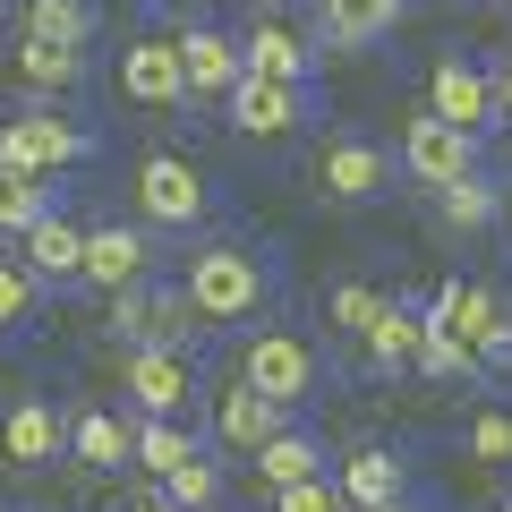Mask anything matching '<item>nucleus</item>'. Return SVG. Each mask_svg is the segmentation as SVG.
<instances>
[{"mask_svg":"<svg viewBox=\"0 0 512 512\" xmlns=\"http://www.w3.org/2000/svg\"><path fill=\"white\" fill-rule=\"evenodd\" d=\"M188 299H197L205 333L214 325H256L265 299H274V274H265L256 248H239V239H205V248L188 256Z\"/></svg>","mask_w":512,"mask_h":512,"instance_id":"nucleus-1","label":"nucleus"},{"mask_svg":"<svg viewBox=\"0 0 512 512\" xmlns=\"http://www.w3.org/2000/svg\"><path fill=\"white\" fill-rule=\"evenodd\" d=\"M111 325H120L128 350H188L205 333L197 299H188V282H128V291H111Z\"/></svg>","mask_w":512,"mask_h":512,"instance_id":"nucleus-2","label":"nucleus"},{"mask_svg":"<svg viewBox=\"0 0 512 512\" xmlns=\"http://www.w3.org/2000/svg\"><path fill=\"white\" fill-rule=\"evenodd\" d=\"M86 154H94V137L77 120H60L52 103H18L0 120V163L26 171V180H60V171H77Z\"/></svg>","mask_w":512,"mask_h":512,"instance_id":"nucleus-3","label":"nucleus"},{"mask_svg":"<svg viewBox=\"0 0 512 512\" xmlns=\"http://www.w3.org/2000/svg\"><path fill=\"white\" fill-rule=\"evenodd\" d=\"M316 376H325V359H316V342L308 333H291V325H256L248 342H239V384H256L265 402H308L316 393Z\"/></svg>","mask_w":512,"mask_h":512,"instance_id":"nucleus-4","label":"nucleus"},{"mask_svg":"<svg viewBox=\"0 0 512 512\" xmlns=\"http://www.w3.org/2000/svg\"><path fill=\"white\" fill-rule=\"evenodd\" d=\"M427 325L461 333V342L478 350V367H512V308H504V291H495V282L453 274V282L436 291V308H427Z\"/></svg>","mask_w":512,"mask_h":512,"instance_id":"nucleus-5","label":"nucleus"},{"mask_svg":"<svg viewBox=\"0 0 512 512\" xmlns=\"http://www.w3.org/2000/svg\"><path fill=\"white\" fill-rule=\"evenodd\" d=\"M137 222H146V231H197L205 222V171L188 163V154H146V163H137Z\"/></svg>","mask_w":512,"mask_h":512,"instance_id":"nucleus-6","label":"nucleus"},{"mask_svg":"<svg viewBox=\"0 0 512 512\" xmlns=\"http://www.w3.org/2000/svg\"><path fill=\"white\" fill-rule=\"evenodd\" d=\"M427 111L436 120H453V128H470V137H487L504 111H495V69L478 52H436V69H427Z\"/></svg>","mask_w":512,"mask_h":512,"instance_id":"nucleus-7","label":"nucleus"},{"mask_svg":"<svg viewBox=\"0 0 512 512\" xmlns=\"http://www.w3.org/2000/svg\"><path fill=\"white\" fill-rule=\"evenodd\" d=\"M120 393L137 402V419H188V402L205 393L188 350H128L120 359Z\"/></svg>","mask_w":512,"mask_h":512,"instance_id":"nucleus-8","label":"nucleus"},{"mask_svg":"<svg viewBox=\"0 0 512 512\" xmlns=\"http://www.w3.org/2000/svg\"><path fill=\"white\" fill-rule=\"evenodd\" d=\"M402 171L419 188H453V180H470V171H478V137H470V128H453V120H436V111H419V120L402 128Z\"/></svg>","mask_w":512,"mask_h":512,"instance_id":"nucleus-9","label":"nucleus"},{"mask_svg":"<svg viewBox=\"0 0 512 512\" xmlns=\"http://www.w3.org/2000/svg\"><path fill=\"white\" fill-rule=\"evenodd\" d=\"M69 461V419L52 410V393H18L0 419V470H52Z\"/></svg>","mask_w":512,"mask_h":512,"instance_id":"nucleus-10","label":"nucleus"},{"mask_svg":"<svg viewBox=\"0 0 512 512\" xmlns=\"http://www.w3.org/2000/svg\"><path fill=\"white\" fill-rule=\"evenodd\" d=\"M154 274V231L146 222H94L86 231V265H77V282L86 291H128V282H146Z\"/></svg>","mask_w":512,"mask_h":512,"instance_id":"nucleus-11","label":"nucleus"},{"mask_svg":"<svg viewBox=\"0 0 512 512\" xmlns=\"http://www.w3.org/2000/svg\"><path fill=\"white\" fill-rule=\"evenodd\" d=\"M316 188H325L333 205H367L393 188V154L376 146V137H325V154H316Z\"/></svg>","mask_w":512,"mask_h":512,"instance_id":"nucleus-12","label":"nucleus"},{"mask_svg":"<svg viewBox=\"0 0 512 512\" xmlns=\"http://www.w3.org/2000/svg\"><path fill=\"white\" fill-rule=\"evenodd\" d=\"M222 111H231V128H239V137H256V146H282V137H299V120H308V86L239 77V86L222 94Z\"/></svg>","mask_w":512,"mask_h":512,"instance_id":"nucleus-13","label":"nucleus"},{"mask_svg":"<svg viewBox=\"0 0 512 512\" xmlns=\"http://www.w3.org/2000/svg\"><path fill=\"white\" fill-rule=\"evenodd\" d=\"M120 94L137 111H171V103H188V77H180V43L171 35H137L120 52Z\"/></svg>","mask_w":512,"mask_h":512,"instance_id":"nucleus-14","label":"nucleus"},{"mask_svg":"<svg viewBox=\"0 0 512 512\" xmlns=\"http://www.w3.org/2000/svg\"><path fill=\"white\" fill-rule=\"evenodd\" d=\"M402 26V0H316V52H367Z\"/></svg>","mask_w":512,"mask_h":512,"instance_id":"nucleus-15","label":"nucleus"},{"mask_svg":"<svg viewBox=\"0 0 512 512\" xmlns=\"http://www.w3.org/2000/svg\"><path fill=\"white\" fill-rule=\"evenodd\" d=\"M171 43H180V77H188V94H205V103H222V94L248 77L239 35H222V26H188V35H171Z\"/></svg>","mask_w":512,"mask_h":512,"instance_id":"nucleus-16","label":"nucleus"},{"mask_svg":"<svg viewBox=\"0 0 512 512\" xmlns=\"http://www.w3.org/2000/svg\"><path fill=\"white\" fill-rule=\"evenodd\" d=\"M282 427H291V410L282 402H265V393H256V384H214V436L231 444V453H256V444L265 436H282Z\"/></svg>","mask_w":512,"mask_h":512,"instance_id":"nucleus-17","label":"nucleus"},{"mask_svg":"<svg viewBox=\"0 0 512 512\" xmlns=\"http://www.w3.org/2000/svg\"><path fill=\"white\" fill-rule=\"evenodd\" d=\"M239 60H248V77H274V86H316V43L299 35V26H248L239 35Z\"/></svg>","mask_w":512,"mask_h":512,"instance_id":"nucleus-18","label":"nucleus"},{"mask_svg":"<svg viewBox=\"0 0 512 512\" xmlns=\"http://www.w3.org/2000/svg\"><path fill=\"white\" fill-rule=\"evenodd\" d=\"M333 487H342L350 512H384V504H402V495H410V461L384 453V444H359V453L333 470Z\"/></svg>","mask_w":512,"mask_h":512,"instance_id":"nucleus-19","label":"nucleus"},{"mask_svg":"<svg viewBox=\"0 0 512 512\" xmlns=\"http://www.w3.org/2000/svg\"><path fill=\"white\" fill-rule=\"evenodd\" d=\"M18 265L43 282V291H60V282H77V265H86V231H77V222L52 205V214L18 239Z\"/></svg>","mask_w":512,"mask_h":512,"instance_id":"nucleus-20","label":"nucleus"},{"mask_svg":"<svg viewBox=\"0 0 512 512\" xmlns=\"http://www.w3.org/2000/svg\"><path fill=\"white\" fill-rule=\"evenodd\" d=\"M419 342H427V316H419V308H402V299H384V316L359 333L367 367H384V376H393V367H419Z\"/></svg>","mask_w":512,"mask_h":512,"instance_id":"nucleus-21","label":"nucleus"},{"mask_svg":"<svg viewBox=\"0 0 512 512\" xmlns=\"http://www.w3.org/2000/svg\"><path fill=\"white\" fill-rule=\"evenodd\" d=\"M197 453H205V444H197L188 419H137V427H128V461L154 470V478H171L180 461H197Z\"/></svg>","mask_w":512,"mask_h":512,"instance_id":"nucleus-22","label":"nucleus"},{"mask_svg":"<svg viewBox=\"0 0 512 512\" xmlns=\"http://www.w3.org/2000/svg\"><path fill=\"white\" fill-rule=\"evenodd\" d=\"M69 461L77 470H128V419L120 410H77L69 419Z\"/></svg>","mask_w":512,"mask_h":512,"instance_id":"nucleus-23","label":"nucleus"},{"mask_svg":"<svg viewBox=\"0 0 512 512\" xmlns=\"http://www.w3.org/2000/svg\"><path fill=\"white\" fill-rule=\"evenodd\" d=\"M248 461H256V478H265V487H299V478L325 470V444H316L308 427H282V436H265Z\"/></svg>","mask_w":512,"mask_h":512,"instance_id":"nucleus-24","label":"nucleus"},{"mask_svg":"<svg viewBox=\"0 0 512 512\" xmlns=\"http://www.w3.org/2000/svg\"><path fill=\"white\" fill-rule=\"evenodd\" d=\"M18 26H26V43H60V52H86V35H94V0H26Z\"/></svg>","mask_w":512,"mask_h":512,"instance_id":"nucleus-25","label":"nucleus"},{"mask_svg":"<svg viewBox=\"0 0 512 512\" xmlns=\"http://www.w3.org/2000/svg\"><path fill=\"white\" fill-rule=\"evenodd\" d=\"M436 214H444V231H487V222H504V188L487 171H470V180L436 188Z\"/></svg>","mask_w":512,"mask_h":512,"instance_id":"nucleus-26","label":"nucleus"},{"mask_svg":"<svg viewBox=\"0 0 512 512\" xmlns=\"http://www.w3.org/2000/svg\"><path fill=\"white\" fill-rule=\"evenodd\" d=\"M18 86L35 94H69V86H86V52H60V43H18Z\"/></svg>","mask_w":512,"mask_h":512,"instance_id":"nucleus-27","label":"nucleus"},{"mask_svg":"<svg viewBox=\"0 0 512 512\" xmlns=\"http://www.w3.org/2000/svg\"><path fill=\"white\" fill-rule=\"evenodd\" d=\"M43 214H52V180H26V171H9V163H0V231H9V239H26Z\"/></svg>","mask_w":512,"mask_h":512,"instance_id":"nucleus-28","label":"nucleus"},{"mask_svg":"<svg viewBox=\"0 0 512 512\" xmlns=\"http://www.w3.org/2000/svg\"><path fill=\"white\" fill-rule=\"evenodd\" d=\"M461 453L487 461V470H512V410L504 402H478L470 427H461Z\"/></svg>","mask_w":512,"mask_h":512,"instance_id":"nucleus-29","label":"nucleus"},{"mask_svg":"<svg viewBox=\"0 0 512 512\" xmlns=\"http://www.w3.org/2000/svg\"><path fill=\"white\" fill-rule=\"evenodd\" d=\"M163 504H171V512H214V504H222V461H205V453L180 461V470L163 478Z\"/></svg>","mask_w":512,"mask_h":512,"instance_id":"nucleus-30","label":"nucleus"},{"mask_svg":"<svg viewBox=\"0 0 512 512\" xmlns=\"http://www.w3.org/2000/svg\"><path fill=\"white\" fill-rule=\"evenodd\" d=\"M35 308H43V282L18 265V248H0V333L35 325Z\"/></svg>","mask_w":512,"mask_h":512,"instance_id":"nucleus-31","label":"nucleus"},{"mask_svg":"<svg viewBox=\"0 0 512 512\" xmlns=\"http://www.w3.org/2000/svg\"><path fill=\"white\" fill-rule=\"evenodd\" d=\"M376 316H384V291H376V282H333V291H325V325L350 333V342H359Z\"/></svg>","mask_w":512,"mask_h":512,"instance_id":"nucleus-32","label":"nucleus"},{"mask_svg":"<svg viewBox=\"0 0 512 512\" xmlns=\"http://www.w3.org/2000/svg\"><path fill=\"white\" fill-rule=\"evenodd\" d=\"M419 367H427V376H478V350L461 342V333L427 325V342H419Z\"/></svg>","mask_w":512,"mask_h":512,"instance_id":"nucleus-33","label":"nucleus"},{"mask_svg":"<svg viewBox=\"0 0 512 512\" xmlns=\"http://www.w3.org/2000/svg\"><path fill=\"white\" fill-rule=\"evenodd\" d=\"M274 512H350V504H342V487L316 470V478H299V487H274Z\"/></svg>","mask_w":512,"mask_h":512,"instance_id":"nucleus-34","label":"nucleus"},{"mask_svg":"<svg viewBox=\"0 0 512 512\" xmlns=\"http://www.w3.org/2000/svg\"><path fill=\"white\" fill-rule=\"evenodd\" d=\"M487 69H495V111L512 120V52H504V60H487Z\"/></svg>","mask_w":512,"mask_h":512,"instance_id":"nucleus-35","label":"nucleus"},{"mask_svg":"<svg viewBox=\"0 0 512 512\" xmlns=\"http://www.w3.org/2000/svg\"><path fill=\"white\" fill-rule=\"evenodd\" d=\"M120 512H171V504H163V495H137V504H120Z\"/></svg>","mask_w":512,"mask_h":512,"instance_id":"nucleus-36","label":"nucleus"},{"mask_svg":"<svg viewBox=\"0 0 512 512\" xmlns=\"http://www.w3.org/2000/svg\"><path fill=\"white\" fill-rule=\"evenodd\" d=\"M384 512H419V504H410V495H402V504H384Z\"/></svg>","mask_w":512,"mask_h":512,"instance_id":"nucleus-37","label":"nucleus"},{"mask_svg":"<svg viewBox=\"0 0 512 512\" xmlns=\"http://www.w3.org/2000/svg\"><path fill=\"white\" fill-rule=\"evenodd\" d=\"M504 222H512V188H504Z\"/></svg>","mask_w":512,"mask_h":512,"instance_id":"nucleus-38","label":"nucleus"},{"mask_svg":"<svg viewBox=\"0 0 512 512\" xmlns=\"http://www.w3.org/2000/svg\"><path fill=\"white\" fill-rule=\"evenodd\" d=\"M495 512H512V504H495Z\"/></svg>","mask_w":512,"mask_h":512,"instance_id":"nucleus-39","label":"nucleus"}]
</instances>
